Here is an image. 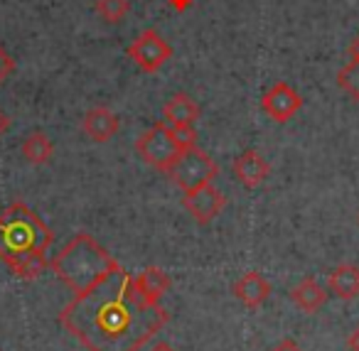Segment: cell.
I'll use <instances>...</instances> for the list:
<instances>
[{
  "instance_id": "obj_1",
  "label": "cell",
  "mask_w": 359,
  "mask_h": 351,
  "mask_svg": "<svg viewBox=\"0 0 359 351\" xmlns=\"http://www.w3.org/2000/svg\"><path fill=\"white\" fill-rule=\"evenodd\" d=\"M168 322L170 312L145 302L121 263L60 312V324L86 351H140Z\"/></svg>"
},
{
  "instance_id": "obj_2",
  "label": "cell",
  "mask_w": 359,
  "mask_h": 351,
  "mask_svg": "<svg viewBox=\"0 0 359 351\" xmlns=\"http://www.w3.org/2000/svg\"><path fill=\"white\" fill-rule=\"evenodd\" d=\"M52 241V228L27 204L13 202L0 214V261L8 268L32 253H47Z\"/></svg>"
},
{
  "instance_id": "obj_3",
  "label": "cell",
  "mask_w": 359,
  "mask_h": 351,
  "mask_svg": "<svg viewBox=\"0 0 359 351\" xmlns=\"http://www.w3.org/2000/svg\"><path fill=\"white\" fill-rule=\"evenodd\" d=\"M114 266H118V261L109 256V251L101 248L89 233H76L50 263L57 280L65 282L74 295L86 290Z\"/></svg>"
},
{
  "instance_id": "obj_4",
  "label": "cell",
  "mask_w": 359,
  "mask_h": 351,
  "mask_svg": "<svg viewBox=\"0 0 359 351\" xmlns=\"http://www.w3.org/2000/svg\"><path fill=\"white\" fill-rule=\"evenodd\" d=\"M135 153L145 165L160 170V172H170L177 158L182 155V148L175 140L172 128L168 123H153L138 140H135Z\"/></svg>"
},
{
  "instance_id": "obj_5",
  "label": "cell",
  "mask_w": 359,
  "mask_h": 351,
  "mask_svg": "<svg viewBox=\"0 0 359 351\" xmlns=\"http://www.w3.org/2000/svg\"><path fill=\"white\" fill-rule=\"evenodd\" d=\"M168 174L182 192H190V189H197L202 184H210L219 174V167H217V163L205 150H200L195 145V148L182 150V155L170 167Z\"/></svg>"
},
{
  "instance_id": "obj_6",
  "label": "cell",
  "mask_w": 359,
  "mask_h": 351,
  "mask_svg": "<svg viewBox=\"0 0 359 351\" xmlns=\"http://www.w3.org/2000/svg\"><path fill=\"white\" fill-rule=\"evenodd\" d=\"M128 57L145 74H155L163 69L165 62L172 57V47L163 40L158 30H143L128 47Z\"/></svg>"
},
{
  "instance_id": "obj_7",
  "label": "cell",
  "mask_w": 359,
  "mask_h": 351,
  "mask_svg": "<svg viewBox=\"0 0 359 351\" xmlns=\"http://www.w3.org/2000/svg\"><path fill=\"white\" fill-rule=\"evenodd\" d=\"M224 204H226V197L212 182L202 184V187H197V189H190V192H185V197H182V207L190 212V216L195 219L200 226H207V223L215 221L222 209H224Z\"/></svg>"
},
{
  "instance_id": "obj_8",
  "label": "cell",
  "mask_w": 359,
  "mask_h": 351,
  "mask_svg": "<svg viewBox=\"0 0 359 351\" xmlns=\"http://www.w3.org/2000/svg\"><path fill=\"white\" fill-rule=\"evenodd\" d=\"M300 106H303L300 94L290 84H285V81L273 84L261 96V111H264L271 121H276V123H288L300 111Z\"/></svg>"
},
{
  "instance_id": "obj_9",
  "label": "cell",
  "mask_w": 359,
  "mask_h": 351,
  "mask_svg": "<svg viewBox=\"0 0 359 351\" xmlns=\"http://www.w3.org/2000/svg\"><path fill=\"white\" fill-rule=\"evenodd\" d=\"M231 172H234V177L239 179L246 189H254V187H259V184L266 182L271 167L259 150L249 148L234 158V163H231Z\"/></svg>"
},
{
  "instance_id": "obj_10",
  "label": "cell",
  "mask_w": 359,
  "mask_h": 351,
  "mask_svg": "<svg viewBox=\"0 0 359 351\" xmlns=\"http://www.w3.org/2000/svg\"><path fill=\"white\" fill-rule=\"evenodd\" d=\"M121 123L118 116L106 106H96V109L86 111L81 118V130L89 135L94 143H109L116 133H118Z\"/></svg>"
},
{
  "instance_id": "obj_11",
  "label": "cell",
  "mask_w": 359,
  "mask_h": 351,
  "mask_svg": "<svg viewBox=\"0 0 359 351\" xmlns=\"http://www.w3.org/2000/svg\"><path fill=\"white\" fill-rule=\"evenodd\" d=\"M234 295L239 302H244L249 310H259L271 297V282L261 273H246L234 282Z\"/></svg>"
},
{
  "instance_id": "obj_12",
  "label": "cell",
  "mask_w": 359,
  "mask_h": 351,
  "mask_svg": "<svg viewBox=\"0 0 359 351\" xmlns=\"http://www.w3.org/2000/svg\"><path fill=\"white\" fill-rule=\"evenodd\" d=\"M327 292L339 300H354L359 297V266L344 263L337 266L327 275Z\"/></svg>"
},
{
  "instance_id": "obj_13",
  "label": "cell",
  "mask_w": 359,
  "mask_h": 351,
  "mask_svg": "<svg viewBox=\"0 0 359 351\" xmlns=\"http://www.w3.org/2000/svg\"><path fill=\"white\" fill-rule=\"evenodd\" d=\"M200 113H202L200 106L187 94H175L163 106V118L170 128H175V125H195L200 121Z\"/></svg>"
},
{
  "instance_id": "obj_14",
  "label": "cell",
  "mask_w": 359,
  "mask_h": 351,
  "mask_svg": "<svg viewBox=\"0 0 359 351\" xmlns=\"http://www.w3.org/2000/svg\"><path fill=\"white\" fill-rule=\"evenodd\" d=\"M133 280H135V290L150 305H160V297L170 290V275L165 270H160V268H145Z\"/></svg>"
},
{
  "instance_id": "obj_15",
  "label": "cell",
  "mask_w": 359,
  "mask_h": 351,
  "mask_svg": "<svg viewBox=\"0 0 359 351\" xmlns=\"http://www.w3.org/2000/svg\"><path fill=\"white\" fill-rule=\"evenodd\" d=\"M290 297H293V302L303 312H318L320 307H325V302L330 300V292H327V287L320 285L315 277H305L300 285H295L293 290H290Z\"/></svg>"
},
{
  "instance_id": "obj_16",
  "label": "cell",
  "mask_w": 359,
  "mask_h": 351,
  "mask_svg": "<svg viewBox=\"0 0 359 351\" xmlns=\"http://www.w3.org/2000/svg\"><path fill=\"white\" fill-rule=\"evenodd\" d=\"M52 155H55V145L40 130H35V133H30L22 140V158L30 165H47L52 160Z\"/></svg>"
},
{
  "instance_id": "obj_17",
  "label": "cell",
  "mask_w": 359,
  "mask_h": 351,
  "mask_svg": "<svg viewBox=\"0 0 359 351\" xmlns=\"http://www.w3.org/2000/svg\"><path fill=\"white\" fill-rule=\"evenodd\" d=\"M337 84L349 99L359 101V60L349 57V62L337 71Z\"/></svg>"
},
{
  "instance_id": "obj_18",
  "label": "cell",
  "mask_w": 359,
  "mask_h": 351,
  "mask_svg": "<svg viewBox=\"0 0 359 351\" xmlns=\"http://www.w3.org/2000/svg\"><path fill=\"white\" fill-rule=\"evenodd\" d=\"M47 266H50V263H47L45 253H32V256L22 258L20 263H15L11 270L15 273V277H20V280H35V277H40L42 273H45Z\"/></svg>"
},
{
  "instance_id": "obj_19",
  "label": "cell",
  "mask_w": 359,
  "mask_h": 351,
  "mask_svg": "<svg viewBox=\"0 0 359 351\" xmlns=\"http://www.w3.org/2000/svg\"><path fill=\"white\" fill-rule=\"evenodd\" d=\"M94 8L101 15V20H106L109 25H116L130 13V0H96Z\"/></svg>"
},
{
  "instance_id": "obj_20",
  "label": "cell",
  "mask_w": 359,
  "mask_h": 351,
  "mask_svg": "<svg viewBox=\"0 0 359 351\" xmlns=\"http://www.w3.org/2000/svg\"><path fill=\"white\" fill-rule=\"evenodd\" d=\"M175 140L180 143V148L187 150V148H195L197 145V133H195V125H175L172 128Z\"/></svg>"
},
{
  "instance_id": "obj_21",
  "label": "cell",
  "mask_w": 359,
  "mask_h": 351,
  "mask_svg": "<svg viewBox=\"0 0 359 351\" xmlns=\"http://www.w3.org/2000/svg\"><path fill=\"white\" fill-rule=\"evenodd\" d=\"M13 71H15V60L8 55V50H3V47H0V86L6 84L8 76H11Z\"/></svg>"
},
{
  "instance_id": "obj_22",
  "label": "cell",
  "mask_w": 359,
  "mask_h": 351,
  "mask_svg": "<svg viewBox=\"0 0 359 351\" xmlns=\"http://www.w3.org/2000/svg\"><path fill=\"white\" fill-rule=\"evenodd\" d=\"M271 351H303V349H300V346L295 344L293 339H283L278 346H273V349H271Z\"/></svg>"
},
{
  "instance_id": "obj_23",
  "label": "cell",
  "mask_w": 359,
  "mask_h": 351,
  "mask_svg": "<svg viewBox=\"0 0 359 351\" xmlns=\"http://www.w3.org/2000/svg\"><path fill=\"white\" fill-rule=\"evenodd\" d=\"M347 346H349V351H359V326L352 331V334H349Z\"/></svg>"
},
{
  "instance_id": "obj_24",
  "label": "cell",
  "mask_w": 359,
  "mask_h": 351,
  "mask_svg": "<svg viewBox=\"0 0 359 351\" xmlns=\"http://www.w3.org/2000/svg\"><path fill=\"white\" fill-rule=\"evenodd\" d=\"M8 128H11V118H8V116L3 113V111H0V135L6 133Z\"/></svg>"
},
{
  "instance_id": "obj_25",
  "label": "cell",
  "mask_w": 359,
  "mask_h": 351,
  "mask_svg": "<svg viewBox=\"0 0 359 351\" xmlns=\"http://www.w3.org/2000/svg\"><path fill=\"white\" fill-rule=\"evenodd\" d=\"M148 351H175V349H172V346L168 344V341H158V344H153V346H150Z\"/></svg>"
},
{
  "instance_id": "obj_26",
  "label": "cell",
  "mask_w": 359,
  "mask_h": 351,
  "mask_svg": "<svg viewBox=\"0 0 359 351\" xmlns=\"http://www.w3.org/2000/svg\"><path fill=\"white\" fill-rule=\"evenodd\" d=\"M190 3H192V0H170V6H172L175 11H185Z\"/></svg>"
},
{
  "instance_id": "obj_27",
  "label": "cell",
  "mask_w": 359,
  "mask_h": 351,
  "mask_svg": "<svg viewBox=\"0 0 359 351\" xmlns=\"http://www.w3.org/2000/svg\"><path fill=\"white\" fill-rule=\"evenodd\" d=\"M349 57H357L359 60V35L352 40V45H349Z\"/></svg>"
}]
</instances>
